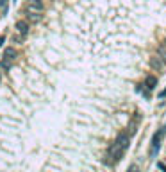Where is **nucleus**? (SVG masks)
<instances>
[{"mask_svg":"<svg viewBox=\"0 0 166 172\" xmlns=\"http://www.w3.org/2000/svg\"><path fill=\"white\" fill-rule=\"evenodd\" d=\"M45 9L43 0H29L27 2V13H41Z\"/></svg>","mask_w":166,"mask_h":172,"instance_id":"7ed1b4c3","label":"nucleus"},{"mask_svg":"<svg viewBox=\"0 0 166 172\" xmlns=\"http://www.w3.org/2000/svg\"><path fill=\"white\" fill-rule=\"evenodd\" d=\"M14 29H16V32L20 34V38H25V36L29 34V22L27 20H18L16 25H14Z\"/></svg>","mask_w":166,"mask_h":172,"instance_id":"20e7f679","label":"nucleus"},{"mask_svg":"<svg viewBox=\"0 0 166 172\" xmlns=\"http://www.w3.org/2000/svg\"><path fill=\"white\" fill-rule=\"evenodd\" d=\"M2 43H4V36H0V45H2Z\"/></svg>","mask_w":166,"mask_h":172,"instance_id":"2eb2a0df","label":"nucleus"},{"mask_svg":"<svg viewBox=\"0 0 166 172\" xmlns=\"http://www.w3.org/2000/svg\"><path fill=\"white\" fill-rule=\"evenodd\" d=\"M145 84H146V88H148V90H154V88H156V84H157V77H156V75H148V77H146V81H145Z\"/></svg>","mask_w":166,"mask_h":172,"instance_id":"1a4fd4ad","label":"nucleus"},{"mask_svg":"<svg viewBox=\"0 0 166 172\" xmlns=\"http://www.w3.org/2000/svg\"><path fill=\"white\" fill-rule=\"evenodd\" d=\"M150 66H152L154 70H163V68H164V63L161 61L159 56H154V58H150Z\"/></svg>","mask_w":166,"mask_h":172,"instance_id":"39448f33","label":"nucleus"},{"mask_svg":"<svg viewBox=\"0 0 166 172\" xmlns=\"http://www.w3.org/2000/svg\"><path fill=\"white\" fill-rule=\"evenodd\" d=\"M166 134V129L164 127H161L159 131L152 136V147H150V156H156L157 151H159V147H161V143H163V138H164Z\"/></svg>","mask_w":166,"mask_h":172,"instance_id":"f03ea898","label":"nucleus"},{"mask_svg":"<svg viewBox=\"0 0 166 172\" xmlns=\"http://www.w3.org/2000/svg\"><path fill=\"white\" fill-rule=\"evenodd\" d=\"M0 79H2V74H0Z\"/></svg>","mask_w":166,"mask_h":172,"instance_id":"dca6fc26","label":"nucleus"},{"mask_svg":"<svg viewBox=\"0 0 166 172\" xmlns=\"http://www.w3.org/2000/svg\"><path fill=\"white\" fill-rule=\"evenodd\" d=\"M27 18H29V22H34V23H36V22L41 20V14H40V13H29Z\"/></svg>","mask_w":166,"mask_h":172,"instance_id":"9d476101","label":"nucleus"},{"mask_svg":"<svg viewBox=\"0 0 166 172\" xmlns=\"http://www.w3.org/2000/svg\"><path fill=\"white\" fill-rule=\"evenodd\" d=\"M157 56H159L161 61L166 65V43H161V45L157 47Z\"/></svg>","mask_w":166,"mask_h":172,"instance_id":"6e6552de","label":"nucleus"},{"mask_svg":"<svg viewBox=\"0 0 166 172\" xmlns=\"http://www.w3.org/2000/svg\"><path fill=\"white\" fill-rule=\"evenodd\" d=\"M157 169H159L161 172H166V163L164 162H159V163H157Z\"/></svg>","mask_w":166,"mask_h":172,"instance_id":"f8f14e48","label":"nucleus"},{"mask_svg":"<svg viewBox=\"0 0 166 172\" xmlns=\"http://www.w3.org/2000/svg\"><path fill=\"white\" fill-rule=\"evenodd\" d=\"M125 149H122L118 143H113L111 147H109V151H107V158H105V163H109V165H113L116 163L120 158H122V154H123Z\"/></svg>","mask_w":166,"mask_h":172,"instance_id":"f257e3e1","label":"nucleus"},{"mask_svg":"<svg viewBox=\"0 0 166 172\" xmlns=\"http://www.w3.org/2000/svg\"><path fill=\"white\" fill-rule=\"evenodd\" d=\"M122 149H127L129 147V134H125V133H122V134H118V138H116V142Z\"/></svg>","mask_w":166,"mask_h":172,"instance_id":"423d86ee","label":"nucleus"},{"mask_svg":"<svg viewBox=\"0 0 166 172\" xmlns=\"http://www.w3.org/2000/svg\"><path fill=\"white\" fill-rule=\"evenodd\" d=\"M0 66H2L4 70H9V68H11V61H6V59H2V63H0Z\"/></svg>","mask_w":166,"mask_h":172,"instance_id":"9b49d317","label":"nucleus"},{"mask_svg":"<svg viewBox=\"0 0 166 172\" xmlns=\"http://www.w3.org/2000/svg\"><path fill=\"white\" fill-rule=\"evenodd\" d=\"M0 7H2V11L6 13V11H7V0H0Z\"/></svg>","mask_w":166,"mask_h":172,"instance_id":"ddd939ff","label":"nucleus"},{"mask_svg":"<svg viewBox=\"0 0 166 172\" xmlns=\"http://www.w3.org/2000/svg\"><path fill=\"white\" fill-rule=\"evenodd\" d=\"M161 97H166V90H164V91H161Z\"/></svg>","mask_w":166,"mask_h":172,"instance_id":"4468645a","label":"nucleus"},{"mask_svg":"<svg viewBox=\"0 0 166 172\" xmlns=\"http://www.w3.org/2000/svg\"><path fill=\"white\" fill-rule=\"evenodd\" d=\"M14 58H16V50H14V47H7L6 50H4V59L6 61H14Z\"/></svg>","mask_w":166,"mask_h":172,"instance_id":"0eeeda50","label":"nucleus"}]
</instances>
